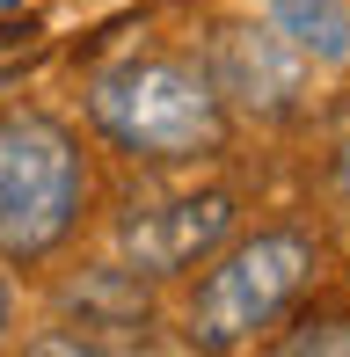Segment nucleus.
I'll list each match as a JSON object with an SVG mask.
<instances>
[{"label": "nucleus", "instance_id": "1", "mask_svg": "<svg viewBox=\"0 0 350 357\" xmlns=\"http://www.w3.org/2000/svg\"><path fill=\"white\" fill-rule=\"evenodd\" d=\"M88 109L102 139L139 160H204L227 146V95L212 88L197 59H175V52L117 59L109 73H95Z\"/></svg>", "mask_w": 350, "mask_h": 357}, {"label": "nucleus", "instance_id": "2", "mask_svg": "<svg viewBox=\"0 0 350 357\" xmlns=\"http://www.w3.org/2000/svg\"><path fill=\"white\" fill-rule=\"evenodd\" d=\"M88 212V160L66 124L0 117V263H44Z\"/></svg>", "mask_w": 350, "mask_h": 357}, {"label": "nucleus", "instance_id": "3", "mask_svg": "<svg viewBox=\"0 0 350 357\" xmlns=\"http://www.w3.org/2000/svg\"><path fill=\"white\" fill-rule=\"evenodd\" d=\"M314 263H321V248H314V234H299V226H263V234L234 241V248L204 270V284H197L190 343H197V350H241V343H256L263 328L284 321V306L307 291Z\"/></svg>", "mask_w": 350, "mask_h": 357}, {"label": "nucleus", "instance_id": "4", "mask_svg": "<svg viewBox=\"0 0 350 357\" xmlns=\"http://www.w3.org/2000/svg\"><path fill=\"white\" fill-rule=\"evenodd\" d=\"M204 73L227 95V109H256V117H292L299 95H307V59L270 22L263 29H219Z\"/></svg>", "mask_w": 350, "mask_h": 357}, {"label": "nucleus", "instance_id": "5", "mask_svg": "<svg viewBox=\"0 0 350 357\" xmlns=\"http://www.w3.org/2000/svg\"><path fill=\"white\" fill-rule=\"evenodd\" d=\"M227 234H234V197H227V190L146 204V212H132V219L117 226L132 270H146V278H175V270H190L197 255H212Z\"/></svg>", "mask_w": 350, "mask_h": 357}, {"label": "nucleus", "instance_id": "6", "mask_svg": "<svg viewBox=\"0 0 350 357\" xmlns=\"http://www.w3.org/2000/svg\"><path fill=\"white\" fill-rule=\"evenodd\" d=\"M263 22L307 66H350V0H263Z\"/></svg>", "mask_w": 350, "mask_h": 357}, {"label": "nucleus", "instance_id": "7", "mask_svg": "<svg viewBox=\"0 0 350 357\" xmlns=\"http://www.w3.org/2000/svg\"><path fill=\"white\" fill-rule=\"evenodd\" d=\"M66 306L81 314V328H139V335H146V291H139V270H88V278L66 291Z\"/></svg>", "mask_w": 350, "mask_h": 357}, {"label": "nucleus", "instance_id": "8", "mask_svg": "<svg viewBox=\"0 0 350 357\" xmlns=\"http://www.w3.org/2000/svg\"><path fill=\"white\" fill-rule=\"evenodd\" d=\"M284 350H350V321L328 314V321H307L299 335H284Z\"/></svg>", "mask_w": 350, "mask_h": 357}, {"label": "nucleus", "instance_id": "9", "mask_svg": "<svg viewBox=\"0 0 350 357\" xmlns=\"http://www.w3.org/2000/svg\"><path fill=\"white\" fill-rule=\"evenodd\" d=\"M8 314H15V299H8V278H0V335H8Z\"/></svg>", "mask_w": 350, "mask_h": 357}, {"label": "nucleus", "instance_id": "10", "mask_svg": "<svg viewBox=\"0 0 350 357\" xmlns=\"http://www.w3.org/2000/svg\"><path fill=\"white\" fill-rule=\"evenodd\" d=\"M343 190H350V153H343Z\"/></svg>", "mask_w": 350, "mask_h": 357}]
</instances>
